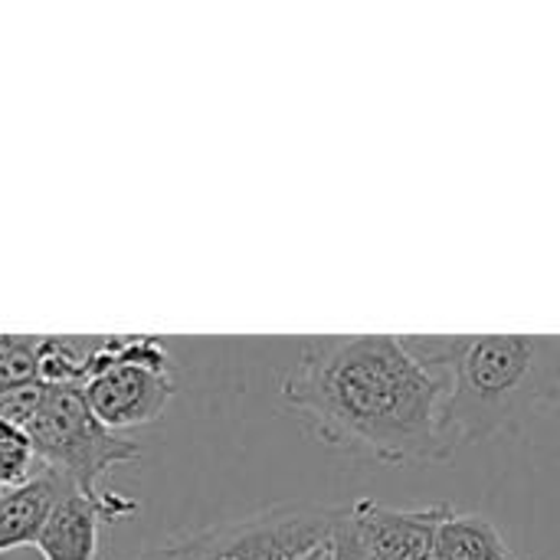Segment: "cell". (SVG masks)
<instances>
[{
	"mask_svg": "<svg viewBox=\"0 0 560 560\" xmlns=\"http://www.w3.org/2000/svg\"><path fill=\"white\" fill-rule=\"evenodd\" d=\"M66 489L69 482L43 466L23 486L0 489V555H10L16 548H36Z\"/></svg>",
	"mask_w": 560,
	"mask_h": 560,
	"instance_id": "obj_8",
	"label": "cell"
},
{
	"mask_svg": "<svg viewBox=\"0 0 560 560\" xmlns=\"http://www.w3.org/2000/svg\"><path fill=\"white\" fill-rule=\"evenodd\" d=\"M46 394V384H30V387H10V390H0V417L3 420H13L20 427H30L39 400Z\"/></svg>",
	"mask_w": 560,
	"mask_h": 560,
	"instance_id": "obj_12",
	"label": "cell"
},
{
	"mask_svg": "<svg viewBox=\"0 0 560 560\" xmlns=\"http://www.w3.org/2000/svg\"><path fill=\"white\" fill-rule=\"evenodd\" d=\"M138 505L115 495V492H102V495H85L75 486H69L62 492V499L56 502L36 551L43 560H98V545H102V525L135 515Z\"/></svg>",
	"mask_w": 560,
	"mask_h": 560,
	"instance_id": "obj_7",
	"label": "cell"
},
{
	"mask_svg": "<svg viewBox=\"0 0 560 560\" xmlns=\"http://www.w3.org/2000/svg\"><path fill=\"white\" fill-rule=\"evenodd\" d=\"M282 404L325 446L387 466L456 450L453 377L427 371L394 335L312 338L282 377Z\"/></svg>",
	"mask_w": 560,
	"mask_h": 560,
	"instance_id": "obj_1",
	"label": "cell"
},
{
	"mask_svg": "<svg viewBox=\"0 0 560 560\" xmlns=\"http://www.w3.org/2000/svg\"><path fill=\"white\" fill-rule=\"evenodd\" d=\"M36 450L26 433V427L0 417V489L23 486L30 476H36Z\"/></svg>",
	"mask_w": 560,
	"mask_h": 560,
	"instance_id": "obj_11",
	"label": "cell"
},
{
	"mask_svg": "<svg viewBox=\"0 0 560 560\" xmlns=\"http://www.w3.org/2000/svg\"><path fill=\"white\" fill-rule=\"evenodd\" d=\"M138 560H194L190 555V538H171L154 548H148Z\"/></svg>",
	"mask_w": 560,
	"mask_h": 560,
	"instance_id": "obj_14",
	"label": "cell"
},
{
	"mask_svg": "<svg viewBox=\"0 0 560 560\" xmlns=\"http://www.w3.org/2000/svg\"><path fill=\"white\" fill-rule=\"evenodd\" d=\"M85 407L112 433L154 423L177 381L171 374V358L164 345L151 335H102L92 354L85 384L79 387Z\"/></svg>",
	"mask_w": 560,
	"mask_h": 560,
	"instance_id": "obj_3",
	"label": "cell"
},
{
	"mask_svg": "<svg viewBox=\"0 0 560 560\" xmlns=\"http://www.w3.org/2000/svg\"><path fill=\"white\" fill-rule=\"evenodd\" d=\"M26 433L39 466L62 476L85 495H102L108 469L141 456L138 443L95 420L79 387H46Z\"/></svg>",
	"mask_w": 560,
	"mask_h": 560,
	"instance_id": "obj_4",
	"label": "cell"
},
{
	"mask_svg": "<svg viewBox=\"0 0 560 560\" xmlns=\"http://www.w3.org/2000/svg\"><path fill=\"white\" fill-rule=\"evenodd\" d=\"M450 505L430 509H390L371 499L348 505V522L368 560H433L436 532Z\"/></svg>",
	"mask_w": 560,
	"mask_h": 560,
	"instance_id": "obj_6",
	"label": "cell"
},
{
	"mask_svg": "<svg viewBox=\"0 0 560 560\" xmlns=\"http://www.w3.org/2000/svg\"><path fill=\"white\" fill-rule=\"evenodd\" d=\"M43 335H0V390L39 384Z\"/></svg>",
	"mask_w": 560,
	"mask_h": 560,
	"instance_id": "obj_10",
	"label": "cell"
},
{
	"mask_svg": "<svg viewBox=\"0 0 560 560\" xmlns=\"http://www.w3.org/2000/svg\"><path fill=\"white\" fill-rule=\"evenodd\" d=\"M545 348L528 335H463L453 374V443L492 440L545 394Z\"/></svg>",
	"mask_w": 560,
	"mask_h": 560,
	"instance_id": "obj_2",
	"label": "cell"
},
{
	"mask_svg": "<svg viewBox=\"0 0 560 560\" xmlns=\"http://www.w3.org/2000/svg\"><path fill=\"white\" fill-rule=\"evenodd\" d=\"M345 509H266L190 535L194 560H328Z\"/></svg>",
	"mask_w": 560,
	"mask_h": 560,
	"instance_id": "obj_5",
	"label": "cell"
},
{
	"mask_svg": "<svg viewBox=\"0 0 560 560\" xmlns=\"http://www.w3.org/2000/svg\"><path fill=\"white\" fill-rule=\"evenodd\" d=\"M328 560H368L358 535H354V528H351V522H348V509H345V518H341V525H338V532L331 538Z\"/></svg>",
	"mask_w": 560,
	"mask_h": 560,
	"instance_id": "obj_13",
	"label": "cell"
},
{
	"mask_svg": "<svg viewBox=\"0 0 560 560\" xmlns=\"http://www.w3.org/2000/svg\"><path fill=\"white\" fill-rule=\"evenodd\" d=\"M433 560H518L499 528L472 512H456L450 505L440 532H436V558Z\"/></svg>",
	"mask_w": 560,
	"mask_h": 560,
	"instance_id": "obj_9",
	"label": "cell"
}]
</instances>
